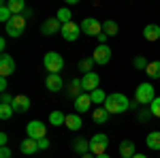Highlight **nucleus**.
Instances as JSON below:
<instances>
[{
  "label": "nucleus",
  "mask_w": 160,
  "mask_h": 158,
  "mask_svg": "<svg viewBox=\"0 0 160 158\" xmlns=\"http://www.w3.org/2000/svg\"><path fill=\"white\" fill-rule=\"evenodd\" d=\"M118 30H120V28H118V24H115L113 19H105V22H102V32H105L107 37H115Z\"/></svg>",
  "instance_id": "25"
},
{
  "label": "nucleus",
  "mask_w": 160,
  "mask_h": 158,
  "mask_svg": "<svg viewBox=\"0 0 160 158\" xmlns=\"http://www.w3.org/2000/svg\"><path fill=\"white\" fill-rule=\"evenodd\" d=\"M15 73V60L4 51L0 54V77H9V75Z\"/></svg>",
  "instance_id": "9"
},
{
  "label": "nucleus",
  "mask_w": 160,
  "mask_h": 158,
  "mask_svg": "<svg viewBox=\"0 0 160 158\" xmlns=\"http://www.w3.org/2000/svg\"><path fill=\"white\" fill-rule=\"evenodd\" d=\"M154 98H156V90H154V85L149 84V81L137 85V90H135V103L137 105L149 107V105L154 103Z\"/></svg>",
  "instance_id": "2"
},
{
  "label": "nucleus",
  "mask_w": 160,
  "mask_h": 158,
  "mask_svg": "<svg viewBox=\"0 0 160 158\" xmlns=\"http://www.w3.org/2000/svg\"><path fill=\"white\" fill-rule=\"evenodd\" d=\"M73 150L77 152V154H88L90 152V141H86V139H75L73 141Z\"/></svg>",
  "instance_id": "23"
},
{
  "label": "nucleus",
  "mask_w": 160,
  "mask_h": 158,
  "mask_svg": "<svg viewBox=\"0 0 160 158\" xmlns=\"http://www.w3.org/2000/svg\"><path fill=\"white\" fill-rule=\"evenodd\" d=\"M148 64H149V62L145 60L143 56H135V60H132V66L139 69V71H145V69H148Z\"/></svg>",
  "instance_id": "31"
},
{
  "label": "nucleus",
  "mask_w": 160,
  "mask_h": 158,
  "mask_svg": "<svg viewBox=\"0 0 160 158\" xmlns=\"http://www.w3.org/2000/svg\"><path fill=\"white\" fill-rule=\"evenodd\" d=\"M7 88H9V84H7V77H0V90H2V94H7Z\"/></svg>",
  "instance_id": "39"
},
{
  "label": "nucleus",
  "mask_w": 160,
  "mask_h": 158,
  "mask_svg": "<svg viewBox=\"0 0 160 158\" xmlns=\"http://www.w3.org/2000/svg\"><path fill=\"white\" fill-rule=\"evenodd\" d=\"M102 107L109 111L111 115H118V113L128 111L130 107H132V103L128 100V96H126V94H122V92H113V94H109V96H107V100H105V105H102Z\"/></svg>",
  "instance_id": "1"
},
{
  "label": "nucleus",
  "mask_w": 160,
  "mask_h": 158,
  "mask_svg": "<svg viewBox=\"0 0 160 158\" xmlns=\"http://www.w3.org/2000/svg\"><path fill=\"white\" fill-rule=\"evenodd\" d=\"M13 111L15 113H26V111L30 109V98L26 96V94H17V96L13 98Z\"/></svg>",
  "instance_id": "14"
},
{
  "label": "nucleus",
  "mask_w": 160,
  "mask_h": 158,
  "mask_svg": "<svg viewBox=\"0 0 160 158\" xmlns=\"http://www.w3.org/2000/svg\"><path fill=\"white\" fill-rule=\"evenodd\" d=\"M7 143H9V135H7V133H0V145L4 147Z\"/></svg>",
  "instance_id": "40"
},
{
  "label": "nucleus",
  "mask_w": 160,
  "mask_h": 158,
  "mask_svg": "<svg viewBox=\"0 0 160 158\" xmlns=\"http://www.w3.org/2000/svg\"><path fill=\"white\" fill-rule=\"evenodd\" d=\"M7 7H9V11H11L13 15H22V13L26 11L24 0H7Z\"/></svg>",
  "instance_id": "22"
},
{
  "label": "nucleus",
  "mask_w": 160,
  "mask_h": 158,
  "mask_svg": "<svg viewBox=\"0 0 160 158\" xmlns=\"http://www.w3.org/2000/svg\"><path fill=\"white\" fill-rule=\"evenodd\" d=\"M56 17H58V22H60L62 26L68 24V22H73V19H71V17H73V13H71V9H68V7H62V9H58Z\"/></svg>",
  "instance_id": "24"
},
{
  "label": "nucleus",
  "mask_w": 160,
  "mask_h": 158,
  "mask_svg": "<svg viewBox=\"0 0 160 158\" xmlns=\"http://www.w3.org/2000/svg\"><path fill=\"white\" fill-rule=\"evenodd\" d=\"M64 126L68 128V130H81V126H83V120H81V115L79 113H71V115H66V122H64Z\"/></svg>",
  "instance_id": "17"
},
{
  "label": "nucleus",
  "mask_w": 160,
  "mask_h": 158,
  "mask_svg": "<svg viewBox=\"0 0 160 158\" xmlns=\"http://www.w3.org/2000/svg\"><path fill=\"white\" fill-rule=\"evenodd\" d=\"M92 58H94L96 64H109V60H111V47H109V45H98V47L94 49Z\"/></svg>",
  "instance_id": "13"
},
{
  "label": "nucleus",
  "mask_w": 160,
  "mask_h": 158,
  "mask_svg": "<svg viewBox=\"0 0 160 158\" xmlns=\"http://www.w3.org/2000/svg\"><path fill=\"white\" fill-rule=\"evenodd\" d=\"M81 158H96V156H94V154H83Z\"/></svg>",
  "instance_id": "43"
},
{
  "label": "nucleus",
  "mask_w": 160,
  "mask_h": 158,
  "mask_svg": "<svg viewBox=\"0 0 160 158\" xmlns=\"http://www.w3.org/2000/svg\"><path fill=\"white\" fill-rule=\"evenodd\" d=\"M0 49H2V54H4V49H7V38H0Z\"/></svg>",
  "instance_id": "41"
},
{
  "label": "nucleus",
  "mask_w": 160,
  "mask_h": 158,
  "mask_svg": "<svg viewBox=\"0 0 160 158\" xmlns=\"http://www.w3.org/2000/svg\"><path fill=\"white\" fill-rule=\"evenodd\" d=\"M79 32H81V26L75 24V22H68V24L62 26L60 34L64 37V41H77L79 38Z\"/></svg>",
  "instance_id": "10"
},
{
  "label": "nucleus",
  "mask_w": 160,
  "mask_h": 158,
  "mask_svg": "<svg viewBox=\"0 0 160 158\" xmlns=\"http://www.w3.org/2000/svg\"><path fill=\"white\" fill-rule=\"evenodd\" d=\"M13 98H15V96H11L9 92L2 94V96H0V105H13Z\"/></svg>",
  "instance_id": "36"
},
{
  "label": "nucleus",
  "mask_w": 160,
  "mask_h": 158,
  "mask_svg": "<svg viewBox=\"0 0 160 158\" xmlns=\"http://www.w3.org/2000/svg\"><path fill=\"white\" fill-rule=\"evenodd\" d=\"M19 150H22V154H26V156H32V154L41 152V150H38V141L30 139V137H26L24 141L19 143Z\"/></svg>",
  "instance_id": "16"
},
{
  "label": "nucleus",
  "mask_w": 160,
  "mask_h": 158,
  "mask_svg": "<svg viewBox=\"0 0 160 158\" xmlns=\"http://www.w3.org/2000/svg\"><path fill=\"white\" fill-rule=\"evenodd\" d=\"M158 156H160V154H158Z\"/></svg>",
  "instance_id": "46"
},
{
  "label": "nucleus",
  "mask_w": 160,
  "mask_h": 158,
  "mask_svg": "<svg viewBox=\"0 0 160 158\" xmlns=\"http://www.w3.org/2000/svg\"><path fill=\"white\" fill-rule=\"evenodd\" d=\"M109 115L111 113L105 109V107H96V109L92 111V120L96 122V124H105V122L109 120Z\"/></svg>",
  "instance_id": "21"
},
{
  "label": "nucleus",
  "mask_w": 160,
  "mask_h": 158,
  "mask_svg": "<svg viewBox=\"0 0 160 158\" xmlns=\"http://www.w3.org/2000/svg\"><path fill=\"white\" fill-rule=\"evenodd\" d=\"M13 113H15V111H13L11 105H0V118H2V120H9Z\"/></svg>",
  "instance_id": "33"
},
{
  "label": "nucleus",
  "mask_w": 160,
  "mask_h": 158,
  "mask_svg": "<svg viewBox=\"0 0 160 158\" xmlns=\"http://www.w3.org/2000/svg\"><path fill=\"white\" fill-rule=\"evenodd\" d=\"M149 111H152V115H154V118H160V96L154 98V103L149 105Z\"/></svg>",
  "instance_id": "34"
},
{
  "label": "nucleus",
  "mask_w": 160,
  "mask_h": 158,
  "mask_svg": "<svg viewBox=\"0 0 160 158\" xmlns=\"http://www.w3.org/2000/svg\"><path fill=\"white\" fill-rule=\"evenodd\" d=\"M11 154H13V152H11V150H9L7 145L0 147V158H11Z\"/></svg>",
  "instance_id": "37"
},
{
  "label": "nucleus",
  "mask_w": 160,
  "mask_h": 158,
  "mask_svg": "<svg viewBox=\"0 0 160 158\" xmlns=\"http://www.w3.org/2000/svg\"><path fill=\"white\" fill-rule=\"evenodd\" d=\"M26 135L30 139H34V141H41V139L47 137V126L41 120H32V122H28V126H26Z\"/></svg>",
  "instance_id": "6"
},
{
  "label": "nucleus",
  "mask_w": 160,
  "mask_h": 158,
  "mask_svg": "<svg viewBox=\"0 0 160 158\" xmlns=\"http://www.w3.org/2000/svg\"><path fill=\"white\" fill-rule=\"evenodd\" d=\"M107 147H109V137L107 135H94L92 139H90V154H94V156H100V154H107Z\"/></svg>",
  "instance_id": "5"
},
{
  "label": "nucleus",
  "mask_w": 160,
  "mask_h": 158,
  "mask_svg": "<svg viewBox=\"0 0 160 158\" xmlns=\"http://www.w3.org/2000/svg\"><path fill=\"white\" fill-rule=\"evenodd\" d=\"M75 113H79V115H81V113H86V111H90V107H92V105H94V103H92V98H90V94H88V92H83V94H79V96L75 98Z\"/></svg>",
  "instance_id": "12"
},
{
  "label": "nucleus",
  "mask_w": 160,
  "mask_h": 158,
  "mask_svg": "<svg viewBox=\"0 0 160 158\" xmlns=\"http://www.w3.org/2000/svg\"><path fill=\"white\" fill-rule=\"evenodd\" d=\"M22 15H24L26 19H28V17H32V9H26V11H24V13H22Z\"/></svg>",
  "instance_id": "42"
},
{
  "label": "nucleus",
  "mask_w": 160,
  "mask_h": 158,
  "mask_svg": "<svg viewBox=\"0 0 160 158\" xmlns=\"http://www.w3.org/2000/svg\"><path fill=\"white\" fill-rule=\"evenodd\" d=\"M107 96H109V94H105L100 88H98V90H94V92H90V98H92V103H94V105H98V107H102V105H105Z\"/></svg>",
  "instance_id": "27"
},
{
  "label": "nucleus",
  "mask_w": 160,
  "mask_h": 158,
  "mask_svg": "<svg viewBox=\"0 0 160 158\" xmlns=\"http://www.w3.org/2000/svg\"><path fill=\"white\" fill-rule=\"evenodd\" d=\"M143 37H145V41H149V43L158 41L160 38V26L158 24H148L143 28Z\"/></svg>",
  "instance_id": "19"
},
{
  "label": "nucleus",
  "mask_w": 160,
  "mask_h": 158,
  "mask_svg": "<svg viewBox=\"0 0 160 158\" xmlns=\"http://www.w3.org/2000/svg\"><path fill=\"white\" fill-rule=\"evenodd\" d=\"M135 154H137L135 141H130V139H124L122 143H120V156H122V158H132Z\"/></svg>",
  "instance_id": "18"
},
{
  "label": "nucleus",
  "mask_w": 160,
  "mask_h": 158,
  "mask_svg": "<svg viewBox=\"0 0 160 158\" xmlns=\"http://www.w3.org/2000/svg\"><path fill=\"white\" fill-rule=\"evenodd\" d=\"M11 17H13V13L9 11V7H7V2H2V7H0V19H2V22L7 24V22H9Z\"/></svg>",
  "instance_id": "32"
},
{
  "label": "nucleus",
  "mask_w": 160,
  "mask_h": 158,
  "mask_svg": "<svg viewBox=\"0 0 160 158\" xmlns=\"http://www.w3.org/2000/svg\"><path fill=\"white\" fill-rule=\"evenodd\" d=\"M145 73L149 75V79H160V60H154L148 64Z\"/></svg>",
  "instance_id": "26"
},
{
  "label": "nucleus",
  "mask_w": 160,
  "mask_h": 158,
  "mask_svg": "<svg viewBox=\"0 0 160 158\" xmlns=\"http://www.w3.org/2000/svg\"><path fill=\"white\" fill-rule=\"evenodd\" d=\"M64 122H66V115H64L62 111H51L49 113V124L51 126H64Z\"/></svg>",
  "instance_id": "28"
},
{
  "label": "nucleus",
  "mask_w": 160,
  "mask_h": 158,
  "mask_svg": "<svg viewBox=\"0 0 160 158\" xmlns=\"http://www.w3.org/2000/svg\"><path fill=\"white\" fill-rule=\"evenodd\" d=\"M94 64H96V62H94V58H81V60H79V71H81L83 75L92 73Z\"/></svg>",
  "instance_id": "29"
},
{
  "label": "nucleus",
  "mask_w": 160,
  "mask_h": 158,
  "mask_svg": "<svg viewBox=\"0 0 160 158\" xmlns=\"http://www.w3.org/2000/svg\"><path fill=\"white\" fill-rule=\"evenodd\" d=\"M96 158H111L109 154H100V156H96Z\"/></svg>",
  "instance_id": "45"
},
{
  "label": "nucleus",
  "mask_w": 160,
  "mask_h": 158,
  "mask_svg": "<svg viewBox=\"0 0 160 158\" xmlns=\"http://www.w3.org/2000/svg\"><path fill=\"white\" fill-rule=\"evenodd\" d=\"M45 88H47L49 92H60L62 88H64V81H62L60 75H51V73H47V77H45Z\"/></svg>",
  "instance_id": "15"
},
{
  "label": "nucleus",
  "mask_w": 160,
  "mask_h": 158,
  "mask_svg": "<svg viewBox=\"0 0 160 158\" xmlns=\"http://www.w3.org/2000/svg\"><path fill=\"white\" fill-rule=\"evenodd\" d=\"M81 85H83V90H86L88 94L90 92H94V90H98V85H100V77H98V73H88V75H83L81 77Z\"/></svg>",
  "instance_id": "11"
},
{
  "label": "nucleus",
  "mask_w": 160,
  "mask_h": 158,
  "mask_svg": "<svg viewBox=\"0 0 160 158\" xmlns=\"http://www.w3.org/2000/svg\"><path fill=\"white\" fill-rule=\"evenodd\" d=\"M145 145H148L149 150L160 152V130H154V133H149L148 137H145Z\"/></svg>",
  "instance_id": "20"
},
{
  "label": "nucleus",
  "mask_w": 160,
  "mask_h": 158,
  "mask_svg": "<svg viewBox=\"0 0 160 158\" xmlns=\"http://www.w3.org/2000/svg\"><path fill=\"white\" fill-rule=\"evenodd\" d=\"M43 66L47 69V73L60 75V71L64 69V58H62L58 51H47L45 58H43Z\"/></svg>",
  "instance_id": "3"
},
{
  "label": "nucleus",
  "mask_w": 160,
  "mask_h": 158,
  "mask_svg": "<svg viewBox=\"0 0 160 158\" xmlns=\"http://www.w3.org/2000/svg\"><path fill=\"white\" fill-rule=\"evenodd\" d=\"M149 115H152V111H149V107H148V109H141V111H139V115H137V118H139V122H148Z\"/></svg>",
  "instance_id": "35"
},
{
  "label": "nucleus",
  "mask_w": 160,
  "mask_h": 158,
  "mask_svg": "<svg viewBox=\"0 0 160 158\" xmlns=\"http://www.w3.org/2000/svg\"><path fill=\"white\" fill-rule=\"evenodd\" d=\"M81 90H83V85H81V81H79V79H73V81L68 84V96L77 98L79 94H83Z\"/></svg>",
  "instance_id": "30"
},
{
  "label": "nucleus",
  "mask_w": 160,
  "mask_h": 158,
  "mask_svg": "<svg viewBox=\"0 0 160 158\" xmlns=\"http://www.w3.org/2000/svg\"><path fill=\"white\" fill-rule=\"evenodd\" d=\"M132 158H148V156H145V154H135Z\"/></svg>",
  "instance_id": "44"
},
{
  "label": "nucleus",
  "mask_w": 160,
  "mask_h": 158,
  "mask_svg": "<svg viewBox=\"0 0 160 158\" xmlns=\"http://www.w3.org/2000/svg\"><path fill=\"white\" fill-rule=\"evenodd\" d=\"M4 30H7V34L13 37V38L22 37L24 30H26V17H24V15H13L11 19L4 24Z\"/></svg>",
  "instance_id": "4"
},
{
  "label": "nucleus",
  "mask_w": 160,
  "mask_h": 158,
  "mask_svg": "<svg viewBox=\"0 0 160 158\" xmlns=\"http://www.w3.org/2000/svg\"><path fill=\"white\" fill-rule=\"evenodd\" d=\"M81 30L86 32L88 37H98L100 32H102V22L94 19V17H86L81 22Z\"/></svg>",
  "instance_id": "7"
},
{
  "label": "nucleus",
  "mask_w": 160,
  "mask_h": 158,
  "mask_svg": "<svg viewBox=\"0 0 160 158\" xmlns=\"http://www.w3.org/2000/svg\"><path fill=\"white\" fill-rule=\"evenodd\" d=\"M62 30V24L58 22V17H49V19H45L43 24H41V34L43 37H53V34H58Z\"/></svg>",
  "instance_id": "8"
},
{
  "label": "nucleus",
  "mask_w": 160,
  "mask_h": 158,
  "mask_svg": "<svg viewBox=\"0 0 160 158\" xmlns=\"http://www.w3.org/2000/svg\"><path fill=\"white\" fill-rule=\"evenodd\" d=\"M38 150H49V139H47V137L38 141Z\"/></svg>",
  "instance_id": "38"
}]
</instances>
